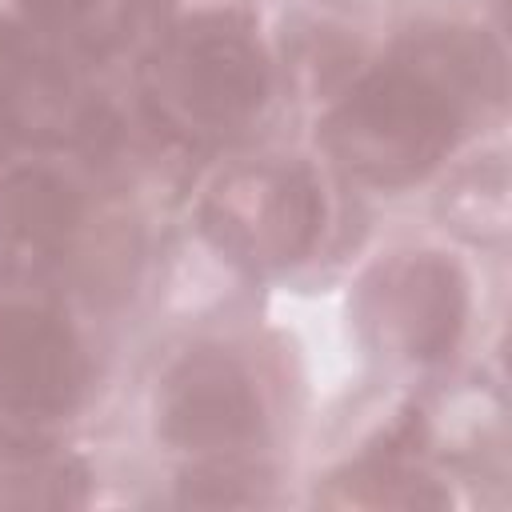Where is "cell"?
Masks as SVG:
<instances>
[{
    "instance_id": "ba28073f",
    "label": "cell",
    "mask_w": 512,
    "mask_h": 512,
    "mask_svg": "<svg viewBox=\"0 0 512 512\" xmlns=\"http://www.w3.org/2000/svg\"><path fill=\"white\" fill-rule=\"evenodd\" d=\"M84 224L80 192L48 168H16L0 176V272L44 276L76 244Z\"/></svg>"
},
{
    "instance_id": "7c38bea8",
    "label": "cell",
    "mask_w": 512,
    "mask_h": 512,
    "mask_svg": "<svg viewBox=\"0 0 512 512\" xmlns=\"http://www.w3.org/2000/svg\"><path fill=\"white\" fill-rule=\"evenodd\" d=\"M260 472L232 464V460H208L192 468L180 480V500L184 504H260Z\"/></svg>"
},
{
    "instance_id": "6da1fadb",
    "label": "cell",
    "mask_w": 512,
    "mask_h": 512,
    "mask_svg": "<svg viewBox=\"0 0 512 512\" xmlns=\"http://www.w3.org/2000/svg\"><path fill=\"white\" fill-rule=\"evenodd\" d=\"M496 100L500 52L480 32H420L332 108L324 144L352 176L404 188L428 176L456 148L464 124Z\"/></svg>"
},
{
    "instance_id": "8992f818",
    "label": "cell",
    "mask_w": 512,
    "mask_h": 512,
    "mask_svg": "<svg viewBox=\"0 0 512 512\" xmlns=\"http://www.w3.org/2000/svg\"><path fill=\"white\" fill-rule=\"evenodd\" d=\"M88 380L84 348L72 324L36 304L0 312V412L16 420H52L76 408Z\"/></svg>"
},
{
    "instance_id": "5b68a950",
    "label": "cell",
    "mask_w": 512,
    "mask_h": 512,
    "mask_svg": "<svg viewBox=\"0 0 512 512\" xmlns=\"http://www.w3.org/2000/svg\"><path fill=\"white\" fill-rule=\"evenodd\" d=\"M364 316L376 336L400 356L440 360L456 348L464 332L468 280L452 260L436 252L400 256L368 284Z\"/></svg>"
},
{
    "instance_id": "30bf717a",
    "label": "cell",
    "mask_w": 512,
    "mask_h": 512,
    "mask_svg": "<svg viewBox=\"0 0 512 512\" xmlns=\"http://www.w3.org/2000/svg\"><path fill=\"white\" fill-rule=\"evenodd\" d=\"M84 468L40 444L0 436V508H60L84 500Z\"/></svg>"
},
{
    "instance_id": "7a4b0ae2",
    "label": "cell",
    "mask_w": 512,
    "mask_h": 512,
    "mask_svg": "<svg viewBox=\"0 0 512 512\" xmlns=\"http://www.w3.org/2000/svg\"><path fill=\"white\" fill-rule=\"evenodd\" d=\"M272 68L240 16L208 12L172 32L148 72L160 120L200 140L244 132L268 104Z\"/></svg>"
},
{
    "instance_id": "277c9868",
    "label": "cell",
    "mask_w": 512,
    "mask_h": 512,
    "mask_svg": "<svg viewBox=\"0 0 512 512\" xmlns=\"http://www.w3.org/2000/svg\"><path fill=\"white\" fill-rule=\"evenodd\" d=\"M264 420L252 368L224 348L184 352L156 396L160 436L188 452H236L264 432Z\"/></svg>"
},
{
    "instance_id": "52a82bcc",
    "label": "cell",
    "mask_w": 512,
    "mask_h": 512,
    "mask_svg": "<svg viewBox=\"0 0 512 512\" xmlns=\"http://www.w3.org/2000/svg\"><path fill=\"white\" fill-rule=\"evenodd\" d=\"M88 132L72 72L20 24L0 20V152L60 144Z\"/></svg>"
},
{
    "instance_id": "9c48e42d",
    "label": "cell",
    "mask_w": 512,
    "mask_h": 512,
    "mask_svg": "<svg viewBox=\"0 0 512 512\" xmlns=\"http://www.w3.org/2000/svg\"><path fill=\"white\" fill-rule=\"evenodd\" d=\"M140 8L144 0H24V12L40 36L88 56L120 48L136 28Z\"/></svg>"
},
{
    "instance_id": "3957f363",
    "label": "cell",
    "mask_w": 512,
    "mask_h": 512,
    "mask_svg": "<svg viewBox=\"0 0 512 512\" xmlns=\"http://www.w3.org/2000/svg\"><path fill=\"white\" fill-rule=\"evenodd\" d=\"M204 236L248 268H284L312 252L324 192L296 160H256L216 180L200 208Z\"/></svg>"
},
{
    "instance_id": "8fae6325",
    "label": "cell",
    "mask_w": 512,
    "mask_h": 512,
    "mask_svg": "<svg viewBox=\"0 0 512 512\" xmlns=\"http://www.w3.org/2000/svg\"><path fill=\"white\" fill-rule=\"evenodd\" d=\"M348 500L360 504H404V508H424V504H444L448 496L432 488L420 472L404 468L400 460H368L348 476Z\"/></svg>"
}]
</instances>
